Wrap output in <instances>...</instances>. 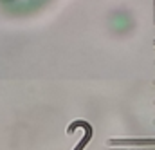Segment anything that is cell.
Listing matches in <instances>:
<instances>
[{"instance_id": "6da1fadb", "label": "cell", "mask_w": 155, "mask_h": 150, "mask_svg": "<svg viewBox=\"0 0 155 150\" xmlns=\"http://www.w3.org/2000/svg\"><path fill=\"white\" fill-rule=\"evenodd\" d=\"M4 2H9V0H4Z\"/></svg>"}, {"instance_id": "7a4b0ae2", "label": "cell", "mask_w": 155, "mask_h": 150, "mask_svg": "<svg viewBox=\"0 0 155 150\" xmlns=\"http://www.w3.org/2000/svg\"><path fill=\"white\" fill-rule=\"evenodd\" d=\"M153 83H155V80H153Z\"/></svg>"}, {"instance_id": "3957f363", "label": "cell", "mask_w": 155, "mask_h": 150, "mask_svg": "<svg viewBox=\"0 0 155 150\" xmlns=\"http://www.w3.org/2000/svg\"><path fill=\"white\" fill-rule=\"evenodd\" d=\"M153 43H155V40H153Z\"/></svg>"}, {"instance_id": "277c9868", "label": "cell", "mask_w": 155, "mask_h": 150, "mask_svg": "<svg viewBox=\"0 0 155 150\" xmlns=\"http://www.w3.org/2000/svg\"><path fill=\"white\" fill-rule=\"evenodd\" d=\"M153 123H155V121H153Z\"/></svg>"}]
</instances>
